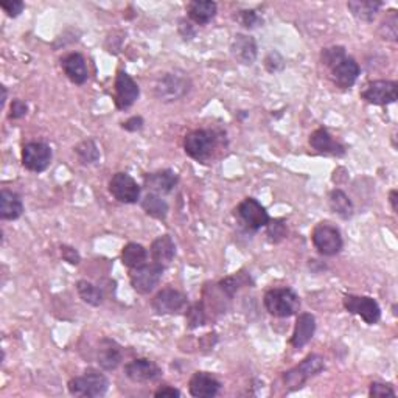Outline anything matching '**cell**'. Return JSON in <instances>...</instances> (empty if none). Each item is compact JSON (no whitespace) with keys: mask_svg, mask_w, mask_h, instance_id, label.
Segmentation results:
<instances>
[{"mask_svg":"<svg viewBox=\"0 0 398 398\" xmlns=\"http://www.w3.org/2000/svg\"><path fill=\"white\" fill-rule=\"evenodd\" d=\"M266 312L274 318H291L300 308V299L291 288H273L266 291L265 298Z\"/></svg>","mask_w":398,"mask_h":398,"instance_id":"1","label":"cell"},{"mask_svg":"<svg viewBox=\"0 0 398 398\" xmlns=\"http://www.w3.org/2000/svg\"><path fill=\"white\" fill-rule=\"evenodd\" d=\"M109 389V380L97 369H87L81 376L69 381V392L75 397H103Z\"/></svg>","mask_w":398,"mask_h":398,"instance_id":"2","label":"cell"},{"mask_svg":"<svg viewBox=\"0 0 398 398\" xmlns=\"http://www.w3.org/2000/svg\"><path fill=\"white\" fill-rule=\"evenodd\" d=\"M218 137L212 130H194L188 132L184 139V150L194 160H206L212 156L217 148Z\"/></svg>","mask_w":398,"mask_h":398,"instance_id":"3","label":"cell"},{"mask_svg":"<svg viewBox=\"0 0 398 398\" xmlns=\"http://www.w3.org/2000/svg\"><path fill=\"white\" fill-rule=\"evenodd\" d=\"M322 369H323L322 356L314 355V353L308 355L307 358L299 364V366L288 370V372L283 375V383H285L288 390H298L309 378H312V376L318 375Z\"/></svg>","mask_w":398,"mask_h":398,"instance_id":"4","label":"cell"},{"mask_svg":"<svg viewBox=\"0 0 398 398\" xmlns=\"http://www.w3.org/2000/svg\"><path fill=\"white\" fill-rule=\"evenodd\" d=\"M312 240L318 252L326 257H333L339 254L344 246L341 232L338 227L330 224V222H321L313 229Z\"/></svg>","mask_w":398,"mask_h":398,"instance_id":"5","label":"cell"},{"mask_svg":"<svg viewBox=\"0 0 398 398\" xmlns=\"http://www.w3.org/2000/svg\"><path fill=\"white\" fill-rule=\"evenodd\" d=\"M190 91V79L179 73H165L159 78L154 87V93L160 101H176L184 98Z\"/></svg>","mask_w":398,"mask_h":398,"instance_id":"6","label":"cell"},{"mask_svg":"<svg viewBox=\"0 0 398 398\" xmlns=\"http://www.w3.org/2000/svg\"><path fill=\"white\" fill-rule=\"evenodd\" d=\"M344 308L349 313L360 316V318L369 323V326H375L381 319V308L378 302L375 299L369 298V296H353L347 294L344 296Z\"/></svg>","mask_w":398,"mask_h":398,"instance_id":"7","label":"cell"},{"mask_svg":"<svg viewBox=\"0 0 398 398\" xmlns=\"http://www.w3.org/2000/svg\"><path fill=\"white\" fill-rule=\"evenodd\" d=\"M164 266L159 265V263H145L139 268L131 269L130 273V282L131 286L136 289L139 294H148L151 293L154 288L158 286V283L162 279V274H164Z\"/></svg>","mask_w":398,"mask_h":398,"instance_id":"8","label":"cell"},{"mask_svg":"<svg viewBox=\"0 0 398 398\" xmlns=\"http://www.w3.org/2000/svg\"><path fill=\"white\" fill-rule=\"evenodd\" d=\"M235 215H237L249 231H259L261 227H266L269 220H271L266 208L254 198L243 199L238 204L237 211H235Z\"/></svg>","mask_w":398,"mask_h":398,"instance_id":"9","label":"cell"},{"mask_svg":"<svg viewBox=\"0 0 398 398\" xmlns=\"http://www.w3.org/2000/svg\"><path fill=\"white\" fill-rule=\"evenodd\" d=\"M52 148L44 141H30L22 150V164L33 173H43L50 167Z\"/></svg>","mask_w":398,"mask_h":398,"instance_id":"10","label":"cell"},{"mask_svg":"<svg viewBox=\"0 0 398 398\" xmlns=\"http://www.w3.org/2000/svg\"><path fill=\"white\" fill-rule=\"evenodd\" d=\"M188 305V299L184 293L174 288H164L151 300V307L156 314H178Z\"/></svg>","mask_w":398,"mask_h":398,"instance_id":"11","label":"cell"},{"mask_svg":"<svg viewBox=\"0 0 398 398\" xmlns=\"http://www.w3.org/2000/svg\"><path fill=\"white\" fill-rule=\"evenodd\" d=\"M361 98L370 105L386 106L395 103L398 98V84L397 81L378 79L370 83L366 89L361 92Z\"/></svg>","mask_w":398,"mask_h":398,"instance_id":"12","label":"cell"},{"mask_svg":"<svg viewBox=\"0 0 398 398\" xmlns=\"http://www.w3.org/2000/svg\"><path fill=\"white\" fill-rule=\"evenodd\" d=\"M109 192L123 204H136L140 199V187L128 173H116L109 181Z\"/></svg>","mask_w":398,"mask_h":398,"instance_id":"13","label":"cell"},{"mask_svg":"<svg viewBox=\"0 0 398 398\" xmlns=\"http://www.w3.org/2000/svg\"><path fill=\"white\" fill-rule=\"evenodd\" d=\"M140 95V89L136 81H134L126 72L120 70L116 78V95H114V101L118 109H128L131 107L136 100Z\"/></svg>","mask_w":398,"mask_h":398,"instance_id":"14","label":"cell"},{"mask_svg":"<svg viewBox=\"0 0 398 398\" xmlns=\"http://www.w3.org/2000/svg\"><path fill=\"white\" fill-rule=\"evenodd\" d=\"M125 374L128 378L134 383H148L159 378L162 375V370L159 369L158 364H154L153 361L146 358H139L126 364Z\"/></svg>","mask_w":398,"mask_h":398,"instance_id":"15","label":"cell"},{"mask_svg":"<svg viewBox=\"0 0 398 398\" xmlns=\"http://www.w3.org/2000/svg\"><path fill=\"white\" fill-rule=\"evenodd\" d=\"M332 79L339 89H350L360 77V66L353 58L346 56L332 67Z\"/></svg>","mask_w":398,"mask_h":398,"instance_id":"16","label":"cell"},{"mask_svg":"<svg viewBox=\"0 0 398 398\" xmlns=\"http://www.w3.org/2000/svg\"><path fill=\"white\" fill-rule=\"evenodd\" d=\"M221 389V383L208 372H197L193 374L188 383V390L194 398H212L217 397Z\"/></svg>","mask_w":398,"mask_h":398,"instance_id":"17","label":"cell"},{"mask_svg":"<svg viewBox=\"0 0 398 398\" xmlns=\"http://www.w3.org/2000/svg\"><path fill=\"white\" fill-rule=\"evenodd\" d=\"M178 174L173 170H159L150 173L145 176V187L151 193L156 194H167L174 190L178 185Z\"/></svg>","mask_w":398,"mask_h":398,"instance_id":"18","label":"cell"},{"mask_svg":"<svg viewBox=\"0 0 398 398\" xmlns=\"http://www.w3.org/2000/svg\"><path fill=\"white\" fill-rule=\"evenodd\" d=\"M309 145H312L313 150L321 154H330V156L338 158L346 154V148H344L339 141H336L326 128H319V130H316L312 136H309Z\"/></svg>","mask_w":398,"mask_h":398,"instance_id":"19","label":"cell"},{"mask_svg":"<svg viewBox=\"0 0 398 398\" xmlns=\"http://www.w3.org/2000/svg\"><path fill=\"white\" fill-rule=\"evenodd\" d=\"M61 67H63L66 77L75 84H84L89 77L86 59L81 53H69L61 59Z\"/></svg>","mask_w":398,"mask_h":398,"instance_id":"20","label":"cell"},{"mask_svg":"<svg viewBox=\"0 0 398 398\" xmlns=\"http://www.w3.org/2000/svg\"><path fill=\"white\" fill-rule=\"evenodd\" d=\"M121 358H123V355H121V349L116 341L109 338H103L100 341L97 360L101 369L107 370V372L116 370L120 366Z\"/></svg>","mask_w":398,"mask_h":398,"instance_id":"21","label":"cell"},{"mask_svg":"<svg viewBox=\"0 0 398 398\" xmlns=\"http://www.w3.org/2000/svg\"><path fill=\"white\" fill-rule=\"evenodd\" d=\"M314 332H316L314 316L309 313H302L298 318V322H296L291 341L289 342H291V346L294 349L305 347L307 344L313 339Z\"/></svg>","mask_w":398,"mask_h":398,"instance_id":"22","label":"cell"},{"mask_svg":"<svg viewBox=\"0 0 398 398\" xmlns=\"http://www.w3.org/2000/svg\"><path fill=\"white\" fill-rule=\"evenodd\" d=\"M234 58L245 66H251L257 59V44L254 38L246 35H237L231 45Z\"/></svg>","mask_w":398,"mask_h":398,"instance_id":"23","label":"cell"},{"mask_svg":"<svg viewBox=\"0 0 398 398\" xmlns=\"http://www.w3.org/2000/svg\"><path fill=\"white\" fill-rule=\"evenodd\" d=\"M174 255H176V245H174L170 235H162V237L153 241L151 257L154 263H159V265L165 268L173 261Z\"/></svg>","mask_w":398,"mask_h":398,"instance_id":"24","label":"cell"},{"mask_svg":"<svg viewBox=\"0 0 398 398\" xmlns=\"http://www.w3.org/2000/svg\"><path fill=\"white\" fill-rule=\"evenodd\" d=\"M218 5L212 0H193L187 5V13L194 24L206 25L217 16Z\"/></svg>","mask_w":398,"mask_h":398,"instance_id":"25","label":"cell"},{"mask_svg":"<svg viewBox=\"0 0 398 398\" xmlns=\"http://www.w3.org/2000/svg\"><path fill=\"white\" fill-rule=\"evenodd\" d=\"M24 213V202L17 193L11 190H2L0 193V218L17 220Z\"/></svg>","mask_w":398,"mask_h":398,"instance_id":"26","label":"cell"},{"mask_svg":"<svg viewBox=\"0 0 398 398\" xmlns=\"http://www.w3.org/2000/svg\"><path fill=\"white\" fill-rule=\"evenodd\" d=\"M381 6L383 2H378V0H350L347 3L350 13L364 22H372Z\"/></svg>","mask_w":398,"mask_h":398,"instance_id":"27","label":"cell"},{"mask_svg":"<svg viewBox=\"0 0 398 398\" xmlns=\"http://www.w3.org/2000/svg\"><path fill=\"white\" fill-rule=\"evenodd\" d=\"M328 204H330V208H332V212H335L342 220H350L353 217L355 208H353L352 201H350L347 194L342 190H339V188H336V190L330 193Z\"/></svg>","mask_w":398,"mask_h":398,"instance_id":"28","label":"cell"},{"mask_svg":"<svg viewBox=\"0 0 398 398\" xmlns=\"http://www.w3.org/2000/svg\"><path fill=\"white\" fill-rule=\"evenodd\" d=\"M146 259H148L146 249L141 245H137V243H128V245L123 247V251H121V261H123V265L130 269L145 265Z\"/></svg>","mask_w":398,"mask_h":398,"instance_id":"29","label":"cell"},{"mask_svg":"<svg viewBox=\"0 0 398 398\" xmlns=\"http://www.w3.org/2000/svg\"><path fill=\"white\" fill-rule=\"evenodd\" d=\"M141 208L146 212V215L156 218V220H165L168 215V204L165 199H162L160 194L148 193L141 201Z\"/></svg>","mask_w":398,"mask_h":398,"instance_id":"30","label":"cell"},{"mask_svg":"<svg viewBox=\"0 0 398 398\" xmlns=\"http://www.w3.org/2000/svg\"><path fill=\"white\" fill-rule=\"evenodd\" d=\"M77 291L79 298L92 307H100L103 303V291L91 282L79 280L77 283Z\"/></svg>","mask_w":398,"mask_h":398,"instance_id":"31","label":"cell"},{"mask_svg":"<svg viewBox=\"0 0 398 398\" xmlns=\"http://www.w3.org/2000/svg\"><path fill=\"white\" fill-rule=\"evenodd\" d=\"M75 153L78 159L81 160V164L84 165H91V164H95L100 159V151H98V146L95 145V141L93 140H83L81 144L75 148Z\"/></svg>","mask_w":398,"mask_h":398,"instance_id":"32","label":"cell"},{"mask_svg":"<svg viewBox=\"0 0 398 398\" xmlns=\"http://www.w3.org/2000/svg\"><path fill=\"white\" fill-rule=\"evenodd\" d=\"M398 16L395 10H390L386 19L383 20V24L380 26V33L383 39L388 40H397L398 38Z\"/></svg>","mask_w":398,"mask_h":398,"instance_id":"33","label":"cell"},{"mask_svg":"<svg viewBox=\"0 0 398 398\" xmlns=\"http://www.w3.org/2000/svg\"><path fill=\"white\" fill-rule=\"evenodd\" d=\"M347 56L346 49L341 45H335V47H328V49H323L321 53V59H322V64L327 66L328 69H332L336 64L342 61L344 58Z\"/></svg>","mask_w":398,"mask_h":398,"instance_id":"34","label":"cell"},{"mask_svg":"<svg viewBox=\"0 0 398 398\" xmlns=\"http://www.w3.org/2000/svg\"><path fill=\"white\" fill-rule=\"evenodd\" d=\"M266 234L269 237V241L273 243H280L286 238L288 229L283 220H269L266 226Z\"/></svg>","mask_w":398,"mask_h":398,"instance_id":"35","label":"cell"},{"mask_svg":"<svg viewBox=\"0 0 398 398\" xmlns=\"http://www.w3.org/2000/svg\"><path fill=\"white\" fill-rule=\"evenodd\" d=\"M247 283H249V279L246 277V275L237 274V275H231V277H226L224 280H221L220 286L222 291L227 293L232 298V296L237 293L241 286L247 285Z\"/></svg>","mask_w":398,"mask_h":398,"instance_id":"36","label":"cell"},{"mask_svg":"<svg viewBox=\"0 0 398 398\" xmlns=\"http://www.w3.org/2000/svg\"><path fill=\"white\" fill-rule=\"evenodd\" d=\"M187 322L190 328H198L201 326H204L206 322V312L202 308L201 303H194L187 312Z\"/></svg>","mask_w":398,"mask_h":398,"instance_id":"37","label":"cell"},{"mask_svg":"<svg viewBox=\"0 0 398 398\" xmlns=\"http://www.w3.org/2000/svg\"><path fill=\"white\" fill-rule=\"evenodd\" d=\"M265 67L268 72L275 73V72H280L285 69V61L280 56V53L277 52H271L265 59Z\"/></svg>","mask_w":398,"mask_h":398,"instance_id":"38","label":"cell"},{"mask_svg":"<svg viewBox=\"0 0 398 398\" xmlns=\"http://www.w3.org/2000/svg\"><path fill=\"white\" fill-rule=\"evenodd\" d=\"M370 397L375 398H384V397H395V390L392 389V386L389 384H383V383H372L370 384V390H369Z\"/></svg>","mask_w":398,"mask_h":398,"instance_id":"39","label":"cell"},{"mask_svg":"<svg viewBox=\"0 0 398 398\" xmlns=\"http://www.w3.org/2000/svg\"><path fill=\"white\" fill-rule=\"evenodd\" d=\"M240 20H241V24L246 26V29H254V26H257L259 24L263 22L261 17L257 15V11H254V10L241 11Z\"/></svg>","mask_w":398,"mask_h":398,"instance_id":"40","label":"cell"},{"mask_svg":"<svg viewBox=\"0 0 398 398\" xmlns=\"http://www.w3.org/2000/svg\"><path fill=\"white\" fill-rule=\"evenodd\" d=\"M0 6H2V10L10 17H17L20 13L24 11L25 3L20 2V0H10V2H2V3H0Z\"/></svg>","mask_w":398,"mask_h":398,"instance_id":"41","label":"cell"},{"mask_svg":"<svg viewBox=\"0 0 398 398\" xmlns=\"http://www.w3.org/2000/svg\"><path fill=\"white\" fill-rule=\"evenodd\" d=\"M26 111H29V106H26L25 101H22V100H13L10 118H13V120L22 118V117H25Z\"/></svg>","mask_w":398,"mask_h":398,"instance_id":"42","label":"cell"},{"mask_svg":"<svg viewBox=\"0 0 398 398\" xmlns=\"http://www.w3.org/2000/svg\"><path fill=\"white\" fill-rule=\"evenodd\" d=\"M61 255H63V259L67 263H70V265H78L81 260L78 251L72 246H61Z\"/></svg>","mask_w":398,"mask_h":398,"instance_id":"43","label":"cell"},{"mask_svg":"<svg viewBox=\"0 0 398 398\" xmlns=\"http://www.w3.org/2000/svg\"><path fill=\"white\" fill-rule=\"evenodd\" d=\"M145 125V121L144 118H141L140 116H134L131 118H128L126 121H123V125H121V128L126 131H130V132H136V131H140L141 128H144Z\"/></svg>","mask_w":398,"mask_h":398,"instance_id":"44","label":"cell"},{"mask_svg":"<svg viewBox=\"0 0 398 398\" xmlns=\"http://www.w3.org/2000/svg\"><path fill=\"white\" fill-rule=\"evenodd\" d=\"M154 397H181V392L178 389H174L171 386H164L158 389L156 392H154Z\"/></svg>","mask_w":398,"mask_h":398,"instance_id":"45","label":"cell"},{"mask_svg":"<svg viewBox=\"0 0 398 398\" xmlns=\"http://www.w3.org/2000/svg\"><path fill=\"white\" fill-rule=\"evenodd\" d=\"M397 199H398V192H397V190H390V193H389V202H390V206H392L394 213H397V211H398Z\"/></svg>","mask_w":398,"mask_h":398,"instance_id":"46","label":"cell"},{"mask_svg":"<svg viewBox=\"0 0 398 398\" xmlns=\"http://www.w3.org/2000/svg\"><path fill=\"white\" fill-rule=\"evenodd\" d=\"M2 91H3V100H2V105H3L5 101H6V89H5V87H2Z\"/></svg>","mask_w":398,"mask_h":398,"instance_id":"47","label":"cell"}]
</instances>
